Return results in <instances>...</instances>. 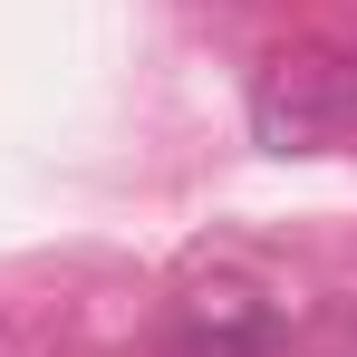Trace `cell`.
I'll list each match as a JSON object with an SVG mask.
<instances>
[{"label":"cell","instance_id":"obj_1","mask_svg":"<svg viewBox=\"0 0 357 357\" xmlns=\"http://www.w3.org/2000/svg\"><path fill=\"white\" fill-rule=\"evenodd\" d=\"M251 126L261 145H328V135H357V49H309V59H280L251 97Z\"/></svg>","mask_w":357,"mask_h":357},{"label":"cell","instance_id":"obj_2","mask_svg":"<svg viewBox=\"0 0 357 357\" xmlns=\"http://www.w3.org/2000/svg\"><path fill=\"white\" fill-rule=\"evenodd\" d=\"M174 357H271V328L261 319H213V328H183Z\"/></svg>","mask_w":357,"mask_h":357}]
</instances>
